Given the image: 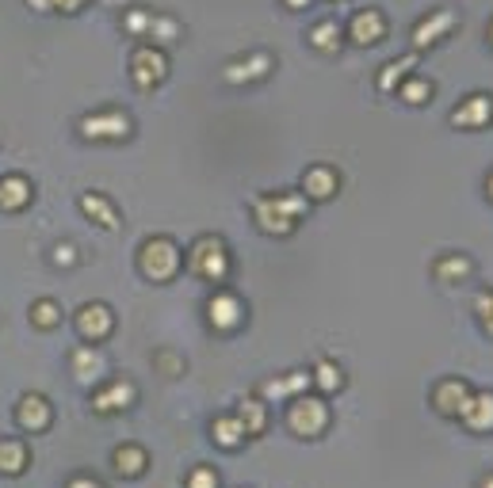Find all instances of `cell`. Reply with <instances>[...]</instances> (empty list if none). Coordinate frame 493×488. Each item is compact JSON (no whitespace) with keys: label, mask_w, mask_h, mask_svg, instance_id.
I'll list each match as a JSON object with an SVG mask.
<instances>
[{"label":"cell","mask_w":493,"mask_h":488,"mask_svg":"<svg viewBox=\"0 0 493 488\" xmlns=\"http://www.w3.org/2000/svg\"><path fill=\"white\" fill-rule=\"evenodd\" d=\"M310 199L302 191H283V194H260L252 203V214H257V225L268 237H288L295 233V225L306 218Z\"/></svg>","instance_id":"1"},{"label":"cell","mask_w":493,"mask_h":488,"mask_svg":"<svg viewBox=\"0 0 493 488\" xmlns=\"http://www.w3.org/2000/svg\"><path fill=\"white\" fill-rule=\"evenodd\" d=\"M180 264H184V256L177 249V240H169V237H150L146 244H142V252H138V271L146 275L150 283L177 279Z\"/></svg>","instance_id":"2"},{"label":"cell","mask_w":493,"mask_h":488,"mask_svg":"<svg viewBox=\"0 0 493 488\" xmlns=\"http://www.w3.org/2000/svg\"><path fill=\"white\" fill-rule=\"evenodd\" d=\"M187 267L192 275L206 283H222L230 275V252H226V240L222 237H199L192 244V252H187Z\"/></svg>","instance_id":"3"},{"label":"cell","mask_w":493,"mask_h":488,"mask_svg":"<svg viewBox=\"0 0 493 488\" xmlns=\"http://www.w3.org/2000/svg\"><path fill=\"white\" fill-rule=\"evenodd\" d=\"M77 130H81V138L88 141H123L134 134V122L126 111L119 107H104V111H92V115H85L81 122H77Z\"/></svg>","instance_id":"4"},{"label":"cell","mask_w":493,"mask_h":488,"mask_svg":"<svg viewBox=\"0 0 493 488\" xmlns=\"http://www.w3.org/2000/svg\"><path fill=\"white\" fill-rule=\"evenodd\" d=\"M288 428H291L298 438L325 435V428H329V404H325L322 397L298 393V397L291 401V409H288Z\"/></svg>","instance_id":"5"},{"label":"cell","mask_w":493,"mask_h":488,"mask_svg":"<svg viewBox=\"0 0 493 488\" xmlns=\"http://www.w3.org/2000/svg\"><path fill=\"white\" fill-rule=\"evenodd\" d=\"M131 77H134V85L142 92H150L157 88L161 80L169 77V58L165 50H157V46H138V50L131 54Z\"/></svg>","instance_id":"6"},{"label":"cell","mask_w":493,"mask_h":488,"mask_svg":"<svg viewBox=\"0 0 493 488\" xmlns=\"http://www.w3.org/2000/svg\"><path fill=\"white\" fill-rule=\"evenodd\" d=\"M115 329V313H111V305L104 302H88L77 309V336L85 339V344H100V339L111 336Z\"/></svg>","instance_id":"7"},{"label":"cell","mask_w":493,"mask_h":488,"mask_svg":"<svg viewBox=\"0 0 493 488\" xmlns=\"http://www.w3.org/2000/svg\"><path fill=\"white\" fill-rule=\"evenodd\" d=\"M206 321H211V329H218V332H233L237 324L245 321L242 298L230 294V290H218V294L206 302Z\"/></svg>","instance_id":"8"},{"label":"cell","mask_w":493,"mask_h":488,"mask_svg":"<svg viewBox=\"0 0 493 488\" xmlns=\"http://www.w3.org/2000/svg\"><path fill=\"white\" fill-rule=\"evenodd\" d=\"M50 420H54V404L42 393H23L20 404H15V424H20L23 431H31V435L46 431L50 428Z\"/></svg>","instance_id":"9"},{"label":"cell","mask_w":493,"mask_h":488,"mask_svg":"<svg viewBox=\"0 0 493 488\" xmlns=\"http://www.w3.org/2000/svg\"><path fill=\"white\" fill-rule=\"evenodd\" d=\"M131 404H134V385L126 378L107 382V385H100L96 393H92V412H96V416H115L123 409H131Z\"/></svg>","instance_id":"10"},{"label":"cell","mask_w":493,"mask_h":488,"mask_svg":"<svg viewBox=\"0 0 493 488\" xmlns=\"http://www.w3.org/2000/svg\"><path fill=\"white\" fill-rule=\"evenodd\" d=\"M467 397H470V385H467L463 378H443V382L433 389V409H436L440 416H448V420H459Z\"/></svg>","instance_id":"11"},{"label":"cell","mask_w":493,"mask_h":488,"mask_svg":"<svg viewBox=\"0 0 493 488\" xmlns=\"http://www.w3.org/2000/svg\"><path fill=\"white\" fill-rule=\"evenodd\" d=\"M493 119V95H470L452 111V126L459 130H482Z\"/></svg>","instance_id":"12"},{"label":"cell","mask_w":493,"mask_h":488,"mask_svg":"<svg viewBox=\"0 0 493 488\" xmlns=\"http://www.w3.org/2000/svg\"><path fill=\"white\" fill-rule=\"evenodd\" d=\"M387 35V20L379 8H363L352 15V23H348V39H352L356 46H375L379 39Z\"/></svg>","instance_id":"13"},{"label":"cell","mask_w":493,"mask_h":488,"mask_svg":"<svg viewBox=\"0 0 493 488\" xmlns=\"http://www.w3.org/2000/svg\"><path fill=\"white\" fill-rule=\"evenodd\" d=\"M81 210H85V218L92 221V225H100V230H123V218H119V210H115V203L111 199H104L100 191H85L81 194Z\"/></svg>","instance_id":"14"},{"label":"cell","mask_w":493,"mask_h":488,"mask_svg":"<svg viewBox=\"0 0 493 488\" xmlns=\"http://www.w3.org/2000/svg\"><path fill=\"white\" fill-rule=\"evenodd\" d=\"M111 469H115L119 477L134 481V477H142V474L150 469V454L142 450L138 443H123V447L111 450Z\"/></svg>","instance_id":"15"},{"label":"cell","mask_w":493,"mask_h":488,"mask_svg":"<svg viewBox=\"0 0 493 488\" xmlns=\"http://www.w3.org/2000/svg\"><path fill=\"white\" fill-rule=\"evenodd\" d=\"M31 199H35V191H31V180L27 176H5L0 180V210L5 214H20V210L31 206Z\"/></svg>","instance_id":"16"},{"label":"cell","mask_w":493,"mask_h":488,"mask_svg":"<svg viewBox=\"0 0 493 488\" xmlns=\"http://www.w3.org/2000/svg\"><path fill=\"white\" fill-rule=\"evenodd\" d=\"M337 187H341V180H337V172H333L329 165H314V168H306V176H302V194L314 199V203L333 199Z\"/></svg>","instance_id":"17"},{"label":"cell","mask_w":493,"mask_h":488,"mask_svg":"<svg viewBox=\"0 0 493 488\" xmlns=\"http://www.w3.org/2000/svg\"><path fill=\"white\" fill-rule=\"evenodd\" d=\"M455 27V12H448V8H440V12H433L428 20H421L417 27H413V46L417 50H425V46H433V42H440L448 31Z\"/></svg>","instance_id":"18"},{"label":"cell","mask_w":493,"mask_h":488,"mask_svg":"<svg viewBox=\"0 0 493 488\" xmlns=\"http://www.w3.org/2000/svg\"><path fill=\"white\" fill-rule=\"evenodd\" d=\"M459 420H463L470 431H493V393H470Z\"/></svg>","instance_id":"19"},{"label":"cell","mask_w":493,"mask_h":488,"mask_svg":"<svg viewBox=\"0 0 493 488\" xmlns=\"http://www.w3.org/2000/svg\"><path fill=\"white\" fill-rule=\"evenodd\" d=\"M27 465H31L27 443H20V438H0V474L20 477V474H27Z\"/></svg>","instance_id":"20"},{"label":"cell","mask_w":493,"mask_h":488,"mask_svg":"<svg viewBox=\"0 0 493 488\" xmlns=\"http://www.w3.org/2000/svg\"><path fill=\"white\" fill-rule=\"evenodd\" d=\"M310 385H314V378H310L306 370H291V374H283V378L264 382L260 393L264 397H298V393H306Z\"/></svg>","instance_id":"21"},{"label":"cell","mask_w":493,"mask_h":488,"mask_svg":"<svg viewBox=\"0 0 493 488\" xmlns=\"http://www.w3.org/2000/svg\"><path fill=\"white\" fill-rule=\"evenodd\" d=\"M211 438L222 447V450H237L245 443V428H242V420L237 416H215V424H211Z\"/></svg>","instance_id":"22"},{"label":"cell","mask_w":493,"mask_h":488,"mask_svg":"<svg viewBox=\"0 0 493 488\" xmlns=\"http://www.w3.org/2000/svg\"><path fill=\"white\" fill-rule=\"evenodd\" d=\"M233 416L242 420V428H245L249 438L264 435V428H268V409H264V401H257V397H245L242 404H237V412H233Z\"/></svg>","instance_id":"23"},{"label":"cell","mask_w":493,"mask_h":488,"mask_svg":"<svg viewBox=\"0 0 493 488\" xmlns=\"http://www.w3.org/2000/svg\"><path fill=\"white\" fill-rule=\"evenodd\" d=\"M73 374H77V382H96L100 374H104V355L100 351H92V344L85 348H77L73 351Z\"/></svg>","instance_id":"24"},{"label":"cell","mask_w":493,"mask_h":488,"mask_svg":"<svg viewBox=\"0 0 493 488\" xmlns=\"http://www.w3.org/2000/svg\"><path fill=\"white\" fill-rule=\"evenodd\" d=\"M268 73H272V58H268V54H252L242 65H230L226 80H230V85H242V80H257V77H268Z\"/></svg>","instance_id":"25"},{"label":"cell","mask_w":493,"mask_h":488,"mask_svg":"<svg viewBox=\"0 0 493 488\" xmlns=\"http://www.w3.org/2000/svg\"><path fill=\"white\" fill-rule=\"evenodd\" d=\"M341 42H344V35H341V27L333 23V20H322L314 31H310V46L314 50H325V54H337L341 50Z\"/></svg>","instance_id":"26"},{"label":"cell","mask_w":493,"mask_h":488,"mask_svg":"<svg viewBox=\"0 0 493 488\" xmlns=\"http://www.w3.org/2000/svg\"><path fill=\"white\" fill-rule=\"evenodd\" d=\"M31 324H35L39 332H50L61 324V305L54 298H39L35 305H31Z\"/></svg>","instance_id":"27"},{"label":"cell","mask_w":493,"mask_h":488,"mask_svg":"<svg viewBox=\"0 0 493 488\" xmlns=\"http://www.w3.org/2000/svg\"><path fill=\"white\" fill-rule=\"evenodd\" d=\"M417 65V54H406V58H397V61H390L383 73H379V92H394L397 85H402V77Z\"/></svg>","instance_id":"28"},{"label":"cell","mask_w":493,"mask_h":488,"mask_svg":"<svg viewBox=\"0 0 493 488\" xmlns=\"http://www.w3.org/2000/svg\"><path fill=\"white\" fill-rule=\"evenodd\" d=\"M310 378H314V385L322 389L325 397H329V393H337V389L344 385V374H341V366H337V363H317Z\"/></svg>","instance_id":"29"},{"label":"cell","mask_w":493,"mask_h":488,"mask_svg":"<svg viewBox=\"0 0 493 488\" xmlns=\"http://www.w3.org/2000/svg\"><path fill=\"white\" fill-rule=\"evenodd\" d=\"M397 95H402L406 104L421 107V104L433 100V85H428V80H421V77H413V80H402V85H397Z\"/></svg>","instance_id":"30"},{"label":"cell","mask_w":493,"mask_h":488,"mask_svg":"<svg viewBox=\"0 0 493 488\" xmlns=\"http://www.w3.org/2000/svg\"><path fill=\"white\" fill-rule=\"evenodd\" d=\"M436 275H440L443 283L467 279V275H470V259L467 256H443V259H436Z\"/></svg>","instance_id":"31"},{"label":"cell","mask_w":493,"mask_h":488,"mask_svg":"<svg viewBox=\"0 0 493 488\" xmlns=\"http://www.w3.org/2000/svg\"><path fill=\"white\" fill-rule=\"evenodd\" d=\"M150 35H153L157 42H172V39L180 35V23H177V20H169V15H153Z\"/></svg>","instance_id":"32"},{"label":"cell","mask_w":493,"mask_h":488,"mask_svg":"<svg viewBox=\"0 0 493 488\" xmlns=\"http://www.w3.org/2000/svg\"><path fill=\"white\" fill-rule=\"evenodd\" d=\"M150 23H153V15L142 12V8H131V12H126V20H123L126 35H150Z\"/></svg>","instance_id":"33"},{"label":"cell","mask_w":493,"mask_h":488,"mask_svg":"<svg viewBox=\"0 0 493 488\" xmlns=\"http://www.w3.org/2000/svg\"><path fill=\"white\" fill-rule=\"evenodd\" d=\"M474 313H479L482 321V329L493 336V290H482L479 298H474Z\"/></svg>","instance_id":"34"},{"label":"cell","mask_w":493,"mask_h":488,"mask_svg":"<svg viewBox=\"0 0 493 488\" xmlns=\"http://www.w3.org/2000/svg\"><path fill=\"white\" fill-rule=\"evenodd\" d=\"M187 488H218L215 465H196L192 474H187Z\"/></svg>","instance_id":"35"},{"label":"cell","mask_w":493,"mask_h":488,"mask_svg":"<svg viewBox=\"0 0 493 488\" xmlns=\"http://www.w3.org/2000/svg\"><path fill=\"white\" fill-rule=\"evenodd\" d=\"M54 264L58 267H73L77 264V249H69V244H58V249H54Z\"/></svg>","instance_id":"36"},{"label":"cell","mask_w":493,"mask_h":488,"mask_svg":"<svg viewBox=\"0 0 493 488\" xmlns=\"http://www.w3.org/2000/svg\"><path fill=\"white\" fill-rule=\"evenodd\" d=\"M66 488H104V484L96 477H88V474H77V477L66 481Z\"/></svg>","instance_id":"37"},{"label":"cell","mask_w":493,"mask_h":488,"mask_svg":"<svg viewBox=\"0 0 493 488\" xmlns=\"http://www.w3.org/2000/svg\"><path fill=\"white\" fill-rule=\"evenodd\" d=\"M88 5V0H54V12H66V15H73V12H81Z\"/></svg>","instance_id":"38"},{"label":"cell","mask_w":493,"mask_h":488,"mask_svg":"<svg viewBox=\"0 0 493 488\" xmlns=\"http://www.w3.org/2000/svg\"><path fill=\"white\" fill-rule=\"evenodd\" d=\"M27 5L35 8V12H50V8H54V0H27Z\"/></svg>","instance_id":"39"},{"label":"cell","mask_w":493,"mask_h":488,"mask_svg":"<svg viewBox=\"0 0 493 488\" xmlns=\"http://www.w3.org/2000/svg\"><path fill=\"white\" fill-rule=\"evenodd\" d=\"M310 5H314V0H288V8H295V12L298 8H310Z\"/></svg>","instance_id":"40"},{"label":"cell","mask_w":493,"mask_h":488,"mask_svg":"<svg viewBox=\"0 0 493 488\" xmlns=\"http://www.w3.org/2000/svg\"><path fill=\"white\" fill-rule=\"evenodd\" d=\"M482 488H493V477H486V481H482Z\"/></svg>","instance_id":"41"},{"label":"cell","mask_w":493,"mask_h":488,"mask_svg":"<svg viewBox=\"0 0 493 488\" xmlns=\"http://www.w3.org/2000/svg\"><path fill=\"white\" fill-rule=\"evenodd\" d=\"M489 199H493V176H489Z\"/></svg>","instance_id":"42"},{"label":"cell","mask_w":493,"mask_h":488,"mask_svg":"<svg viewBox=\"0 0 493 488\" xmlns=\"http://www.w3.org/2000/svg\"><path fill=\"white\" fill-rule=\"evenodd\" d=\"M489 39H493V27H489Z\"/></svg>","instance_id":"43"}]
</instances>
